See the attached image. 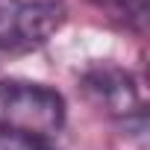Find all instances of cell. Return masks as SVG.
<instances>
[{"mask_svg": "<svg viewBox=\"0 0 150 150\" xmlns=\"http://www.w3.org/2000/svg\"><path fill=\"white\" fill-rule=\"evenodd\" d=\"M65 124V100L56 88L24 80H0V132L47 138Z\"/></svg>", "mask_w": 150, "mask_h": 150, "instance_id": "1", "label": "cell"}, {"mask_svg": "<svg viewBox=\"0 0 150 150\" xmlns=\"http://www.w3.org/2000/svg\"><path fill=\"white\" fill-rule=\"evenodd\" d=\"M59 0H0V53H30L65 24Z\"/></svg>", "mask_w": 150, "mask_h": 150, "instance_id": "2", "label": "cell"}, {"mask_svg": "<svg viewBox=\"0 0 150 150\" xmlns=\"http://www.w3.org/2000/svg\"><path fill=\"white\" fill-rule=\"evenodd\" d=\"M86 97L91 106L112 118H129L132 112H141V94L132 80V74L118 65H94L80 80Z\"/></svg>", "mask_w": 150, "mask_h": 150, "instance_id": "3", "label": "cell"}, {"mask_svg": "<svg viewBox=\"0 0 150 150\" xmlns=\"http://www.w3.org/2000/svg\"><path fill=\"white\" fill-rule=\"evenodd\" d=\"M0 150H50L41 138L18 135V132H0Z\"/></svg>", "mask_w": 150, "mask_h": 150, "instance_id": "4", "label": "cell"}, {"mask_svg": "<svg viewBox=\"0 0 150 150\" xmlns=\"http://www.w3.org/2000/svg\"><path fill=\"white\" fill-rule=\"evenodd\" d=\"M100 3L112 6L124 18H138V21L144 18V0H100Z\"/></svg>", "mask_w": 150, "mask_h": 150, "instance_id": "5", "label": "cell"}]
</instances>
